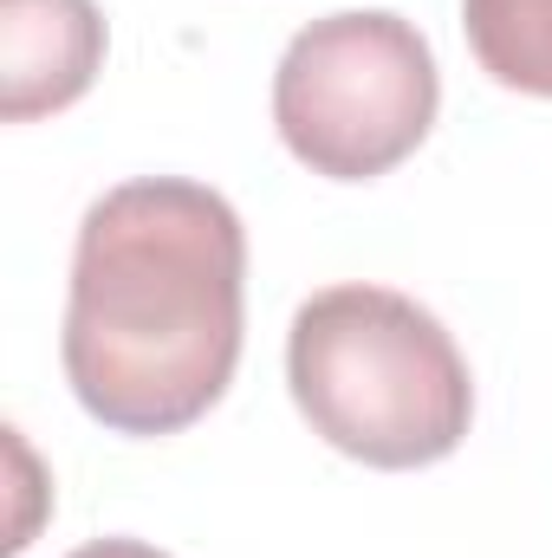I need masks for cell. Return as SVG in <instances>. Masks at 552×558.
I'll use <instances>...</instances> for the list:
<instances>
[{
  "label": "cell",
  "mask_w": 552,
  "mask_h": 558,
  "mask_svg": "<svg viewBox=\"0 0 552 558\" xmlns=\"http://www.w3.org/2000/svg\"><path fill=\"white\" fill-rule=\"evenodd\" d=\"M248 344V228L189 175L105 189L72 241L59 364L111 435H182L208 416Z\"/></svg>",
  "instance_id": "obj_1"
},
{
  "label": "cell",
  "mask_w": 552,
  "mask_h": 558,
  "mask_svg": "<svg viewBox=\"0 0 552 558\" xmlns=\"http://www.w3.org/2000/svg\"><path fill=\"white\" fill-rule=\"evenodd\" d=\"M286 390L325 448L377 474L435 468L475 428V371L455 331L371 279L325 286L292 312Z\"/></svg>",
  "instance_id": "obj_2"
},
{
  "label": "cell",
  "mask_w": 552,
  "mask_h": 558,
  "mask_svg": "<svg viewBox=\"0 0 552 558\" xmlns=\"http://www.w3.org/2000/svg\"><path fill=\"white\" fill-rule=\"evenodd\" d=\"M435 111V46L391 7H345L299 26L274 65V131L325 182L391 175L429 143Z\"/></svg>",
  "instance_id": "obj_3"
},
{
  "label": "cell",
  "mask_w": 552,
  "mask_h": 558,
  "mask_svg": "<svg viewBox=\"0 0 552 558\" xmlns=\"http://www.w3.org/2000/svg\"><path fill=\"white\" fill-rule=\"evenodd\" d=\"M105 46L98 0H0V118L72 111L105 72Z\"/></svg>",
  "instance_id": "obj_4"
},
{
  "label": "cell",
  "mask_w": 552,
  "mask_h": 558,
  "mask_svg": "<svg viewBox=\"0 0 552 558\" xmlns=\"http://www.w3.org/2000/svg\"><path fill=\"white\" fill-rule=\"evenodd\" d=\"M475 65L520 98H552V0H461Z\"/></svg>",
  "instance_id": "obj_5"
},
{
  "label": "cell",
  "mask_w": 552,
  "mask_h": 558,
  "mask_svg": "<svg viewBox=\"0 0 552 558\" xmlns=\"http://www.w3.org/2000/svg\"><path fill=\"white\" fill-rule=\"evenodd\" d=\"M65 558H169V553L149 546V539H124V533H118V539H85L79 553H65Z\"/></svg>",
  "instance_id": "obj_6"
}]
</instances>
